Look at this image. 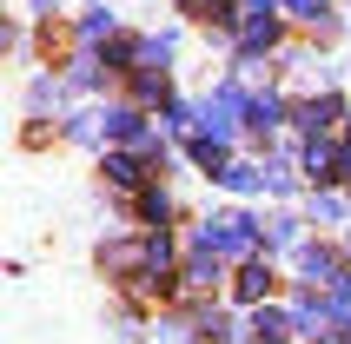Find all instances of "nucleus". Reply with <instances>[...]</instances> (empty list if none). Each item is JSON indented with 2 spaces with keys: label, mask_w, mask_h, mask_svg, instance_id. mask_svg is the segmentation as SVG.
<instances>
[]
</instances>
